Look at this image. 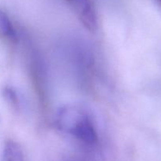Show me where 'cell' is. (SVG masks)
<instances>
[{"label": "cell", "instance_id": "cell-1", "mask_svg": "<svg viewBox=\"0 0 161 161\" xmlns=\"http://www.w3.org/2000/svg\"><path fill=\"white\" fill-rule=\"evenodd\" d=\"M55 124L60 130L84 144L97 143V134L92 119L86 110L79 105H67L60 108Z\"/></svg>", "mask_w": 161, "mask_h": 161}, {"label": "cell", "instance_id": "cell-2", "mask_svg": "<svg viewBox=\"0 0 161 161\" xmlns=\"http://www.w3.org/2000/svg\"><path fill=\"white\" fill-rule=\"evenodd\" d=\"M73 8L83 26L90 31L96 30L97 18L95 9L91 0H66Z\"/></svg>", "mask_w": 161, "mask_h": 161}, {"label": "cell", "instance_id": "cell-3", "mask_svg": "<svg viewBox=\"0 0 161 161\" xmlns=\"http://www.w3.org/2000/svg\"><path fill=\"white\" fill-rule=\"evenodd\" d=\"M2 161H25L23 151L17 142L9 139L5 142L2 153Z\"/></svg>", "mask_w": 161, "mask_h": 161}, {"label": "cell", "instance_id": "cell-4", "mask_svg": "<svg viewBox=\"0 0 161 161\" xmlns=\"http://www.w3.org/2000/svg\"><path fill=\"white\" fill-rule=\"evenodd\" d=\"M0 37L14 41L17 38L13 24L7 14L0 9Z\"/></svg>", "mask_w": 161, "mask_h": 161}, {"label": "cell", "instance_id": "cell-5", "mask_svg": "<svg viewBox=\"0 0 161 161\" xmlns=\"http://www.w3.org/2000/svg\"><path fill=\"white\" fill-rule=\"evenodd\" d=\"M3 95L5 100L14 108H17L19 107V98L17 93L13 88L9 86H5L3 90Z\"/></svg>", "mask_w": 161, "mask_h": 161}, {"label": "cell", "instance_id": "cell-6", "mask_svg": "<svg viewBox=\"0 0 161 161\" xmlns=\"http://www.w3.org/2000/svg\"><path fill=\"white\" fill-rule=\"evenodd\" d=\"M157 1H158V3H160V4L161 5V0H157Z\"/></svg>", "mask_w": 161, "mask_h": 161}]
</instances>
